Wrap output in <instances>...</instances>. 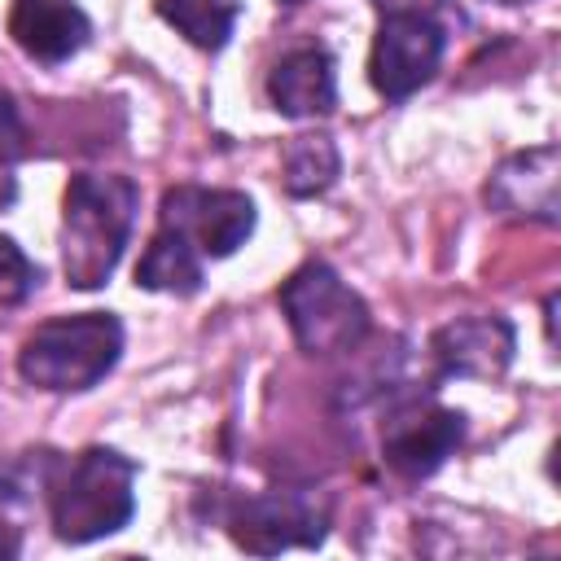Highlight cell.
I'll use <instances>...</instances> for the list:
<instances>
[{
  "label": "cell",
  "instance_id": "obj_1",
  "mask_svg": "<svg viewBox=\"0 0 561 561\" xmlns=\"http://www.w3.org/2000/svg\"><path fill=\"white\" fill-rule=\"evenodd\" d=\"M140 188L127 175L83 171L66 184L61 197V267L75 289H101L118 267L131 224H136Z\"/></svg>",
  "mask_w": 561,
  "mask_h": 561
},
{
  "label": "cell",
  "instance_id": "obj_2",
  "mask_svg": "<svg viewBox=\"0 0 561 561\" xmlns=\"http://www.w3.org/2000/svg\"><path fill=\"white\" fill-rule=\"evenodd\" d=\"M136 460L114 447H88L75 460H53L48 469V517L53 535L66 543H92L114 535L136 513Z\"/></svg>",
  "mask_w": 561,
  "mask_h": 561
},
{
  "label": "cell",
  "instance_id": "obj_3",
  "mask_svg": "<svg viewBox=\"0 0 561 561\" xmlns=\"http://www.w3.org/2000/svg\"><path fill=\"white\" fill-rule=\"evenodd\" d=\"M123 355V324L110 311H83L66 320L39 324L22 351H18V373L53 394L70 390H92Z\"/></svg>",
  "mask_w": 561,
  "mask_h": 561
},
{
  "label": "cell",
  "instance_id": "obj_4",
  "mask_svg": "<svg viewBox=\"0 0 561 561\" xmlns=\"http://www.w3.org/2000/svg\"><path fill=\"white\" fill-rule=\"evenodd\" d=\"M280 311L294 329V342L307 355H346L368 337V302L320 259L302 263L280 285Z\"/></svg>",
  "mask_w": 561,
  "mask_h": 561
},
{
  "label": "cell",
  "instance_id": "obj_5",
  "mask_svg": "<svg viewBox=\"0 0 561 561\" xmlns=\"http://www.w3.org/2000/svg\"><path fill=\"white\" fill-rule=\"evenodd\" d=\"M158 224L180 232L202 259H228L254 232V202L237 188L175 184L162 197Z\"/></svg>",
  "mask_w": 561,
  "mask_h": 561
},
{
  "label": "cell",
  "instance_id": "obj_6",
  "mask_svg": "<svg viewBox=\"0 0 561 561\" xmlns=\"http://www.w3.org/2000/svg\"><path fill=\"white\" fill-rule=\"evenodd\" d=\"M443 26L434 13H386L368 53V79L386 101H403L425 88L443 61Z\"/></svg>",
  "mask_w": 561,
  "mask_h": 561
},
{
  "label": "cell",
  "instance_id": "obj_7",
  "mask_svg": "<svg viewBox=\"0 0 561 561\" xmlns=\"http://www.w3.org/2000/svg\"><path fill=\"white\" fill-rule=\"evenodd\" d=\"M465 438V416L434 399H403L381 425V456L399 478H430Z\"/></svg>",
  "mask_w": 561,
  "mask_h": 561
},
{
  "label": "cell",
  "instance_id": "obj_8",
  "mask_svg": "<svg viewBox=\"0 0 561 561\" xmlns=\"http://www.w3.org/2000/svg\"><path fill=\"white\" fill-rule=\"evenodd\" d=\"M324 530H329V508L302 491H263L241 500L232 513V539L259 557L285 548H316Z\"/></svg>",
  "mask_w": 561,
  "mask_h": 561
},
{
  "label": "cell",
  "instance_id": "obj_9",
  "mask_svg": "<svg viewBox=\"0 0 561 561\" xmlns=\"http://www.w3.org/2000/svg\"><path fill=\"white\" fill-rule=\"evenodd\" d=\"M430 351H434L443 377L491 381V377H504V368L513 364L517 333H513V324L504 316H465V320L443 324L434 333Z\"/></svg>",
  "mask_w": 561,
  "mask_h": 561
},
{
  "label": "cell",
  "instance_id": "obj_10",
  "mask_svg": "<svg viewBox=\"0 0 561 561\" xmlns=\"http://www.w3.org/2000/svg\"><path fill=\"white\" fill-rule=\"evenodd\" d=\"M486 202L500 215L557 224V145L513 153L486 180Z\"/></svg>",
  "mask_w": 561,
  "mask_h": 561
},
{
  "label": "cell",
  "instance_id": "obj_11",
  "mask_svg": "<svg viewBox=\"0 0 561 561\" xmlns=\"http://www.w3.org/2000/svg\"><path fill=\"white\" fill-rule=\"evenodd\" d=\"M9 35L26 57L57 66L88 44L92 22L75 0H13Z\"/></svg>",
  "mask_w": 561,
  "mask_h": 561
},
{
  "label": "cell",
  "instance_id": "obj_12",
  "mask_svg": "<svg viewBox=\"0 0 561 561\" xmlns=\"http://www.w3.org/2000/svg\"><path fill=\"white\" fill-rule=\"evenodd\" d=\"M267 96L285 118H316L337 105V75L324 48H294L267 75Z\"/></svg>",
  "mask_w": 561,
  "mask_h": 561
},
{
  "label": "cell",
  "instance_id": "obj_13",
  "mask_svg": "<svg viewBox=\"0 0 561 561\" xmlns=\"http://www.w3.org/2000/svg\"><path fill=\"white\" fill-rule=\"evenodd\" d=\"M136 285L158 289V294H197L202 289V254L171 228L158 224V232L149 237L140 263H136Z\"/></svg>",
  "mask_w": 561,
  "mask_h": 561
},
{
  "label": "cell",
  "instance_id": "obj_14",
  "mask_svg": "<svg viewBox=\"0 0 561 561\" xmlns=\"http://www.w3.org/2000/svg\"><path fill=\"white\" fill-rule=\"evenodd\" d=\"M162 22H171L193 48L219 53L241 18V0H158Z\"/></svg>",
  "mask_w": 561,
  "mask_h": 561
},
{
  "label": "cell",
  "instance_id": "obj_15",
  "mask_svg": "<svg viewBox=\"0 0 561 561\" xmlns=\"http://www.w3.org/2000/svg\"><path fill=\"white\" fill-rule=\"evenodd\" d=\"M280 171H285V188L294 197H316L337 180L342 158H337V145L320 131L316 136H294L280 149Z\"/></svg>",
  "mask_w": 561,
  "mask_h": 561
},
{
  "label": "cell",
  "instance_id": "obj_16",
  "mask_svg": "<svg viewBox=\"0 0 561 561\" xmlns=\"http://www.w3.org/2000/svg\"><path fill=\"white\" fill-rule=\"evenodd\" d=\"M39 285V267L22 254L13 237H0V302H22Z\"/></svg>",
  "mask_w": 561,
  "mask_h": 561
},
{
  "label": "cell",
  "instance_id": "obj_17",
  "mask_svg": "<svg viewBox=\"0 0 561 561\" xmlns=\"http://www.w3.org/2000/svg\"><path fill=\"white\" fill-rule=\"evenodd\" d=\"M26 153V127L9 92H0V171H9Z\"/></svg>",
  "mask_w": 561,
  "mask_h": 561
},
{
  "label": "cell",
  "instance_id": "obj_18",
  "mask_svg": "<svg viewBox=\"0 0 561 561\" xmlns=\"http://www.w3.org/2000/svg\"><path fill=\"white\" fill-rule=\"evenodd\" d=\"M373 4L386 18V13H438L447 0H373Z\"/></svg>",
  "mask_w": 561,
  "mask_h": 561
},
{
  "label": "cell",
  "instance_id": "obj_19",
  "mask_svg": "<svg viewBox=\"0 0 561 561\" xmlns=\"http://www.w3.org/2000/svg\"><path fill=\"white\" fill-rule=\"evenodd\" d=\"M18 548H22V543H18L13 526H4V522H0V557H18Z\"/></svg>",
  "mask_w": 561,
  "mask_h": 561
},
{
  "label": "cell",
  "instance_id": "obj_20",
  "mask_svg": "<svg viewBox=\"0 0 561 561\" xmlns=\"http://www.w3.org/2000/svg\"><path fill=\"white\" fill-rule=\"evenodd\" d=\"M500 4H526V0H500Z\"/></svg>",
  "mask_w": 561,
  "mask_h": 561
},
{
  "label": "cell",
  "instance_id": "obj_21",
  "mask_svg": "<svg viewBox=\"0 0 561 561\" xmlns=\"http://www.w3.org/2000/svg\"><path fill=\"white\" fill-rule=\"evenodd\" d=\"M280 4H302V0H280Z\"/></svg>",
  "mask_w": 561,
  "mask_h": 561
}]
</instances>
